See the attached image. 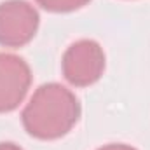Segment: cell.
Listing matches in <instances>:
<instances>
[{
	"label": "cell",
	"mask_w": 150,
	"mask_h": 150,
	"mask_svg": "<svg viewBox=\"0 0 150 150\" xmlns=\"http://www.w3.org/2000/svg\"><path fill=\"white\" fill-rule=\"evenodd\" d=\"M75 94L58 82L42 84L21 113L26 133L37 140H58L72 131L80 119Z\"/></svg>",
	"instance_id": "cell-1"
},
{
	"label": "cell",
	"mask_w": 150,
	"mask_h": 150,
	"mask_svg": "<svg viewBox=\"0 0 150 150\" xmlns=\"http://www.w3.org/2000/svg\"><path fill=\"white\" fill-rule=\"evenodd\" d=\"M63 77L75 87H87L100 80L105 70L103 47L91 38L74 42L61 59Z\"/></svg>",
	"instance_id": "cell-2"
},
{
	"label": "cell",
	"mask_w": 150,
	"mask_h": 150,
	"mask_svg": "<svg viewBox=\"0 0 150 150\" xmlns=\"http://www.w3.org/2000/svg\"><path fill=\"white\" fill-rule=\"evenodd\" d=\"M40 23L37 9L26 0L0 4V45L18 49L35 37Z\"/></svg>",
	"instance_id": "cell-3"
},
{
	"label": "cell",
	"mask_w": 150,
	"mask_h": 150,
	"mask_svg": "<svg viewBox=\"0 0 150 150\" xmlns=\"http://www.w3.org/2000/svg\"><path fill=\"white\" fill-rule=\"evenodd\" d=\"M30 86L32 70L28 63L16 54L0 52V113L16 110Z\"/></svg>",
	"instance_id": "cell-4"
},
{
	"label": "cell",
	"mask_w": 150,
	"mask_h": 150,
	"mask_svg": "<svg viewBox=\"0 0 150 150\" xmlns=\"http://www.w3.org/2000/svg\"><path fill=\"white\" fill-rule=\"evenodd\" d=\"M35 2L49 12H72L82 9L91 0H35Z\"/></svg>",
	"instance_id": "cell-5"
},
{
	"label": "cell",
	"mask_w": 150,
	"mask_h": 150,
	"mask_svg": "<svg viewBox=\"0 0 150 150\" xmlns=\"http://www.w3.org/2000/svg\"><path fill=\"white\" fill-rule=\"evenodd\" d=\"M98 150H138V149H134L131 145H126V143H110V145H105V147H101Z\"/></svg>",
	"instance_id": "cell-6"
},
{
	"label": "cell",
	"mask_w": 150,
	"mask_h": 150,
	"mask_svg": "<svg viewBox=\"0 0 150 150\" xmlns=\"http://www.w3.org/2000/svg\"><path fill=\"white\" fill-rule=\"evenodd\" d=\"M0 150H23L19 145L16 143H11V142H2L0 143Z\"/></svg>",
	"instance_id": "cell-7"
}]
</instances>
